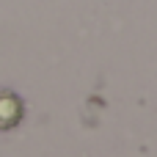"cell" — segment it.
Wrapping results in <instances>:
<instances>
[{
  "label": "cell",
  "instance_id": "cell-1",
  "mask_svg": "<svg viewBox=\"0 0 157 157\" xmlns=\"http://www.w3.org/2000/svg\"><path fill=\"white\" fill-rule=\"evenodd\" d=\"M25 116V105L14 91H0V132L3 130H14Z\"/></svg>",
  "mask_w": 157,
  "mask_h": 157
}]
</instances>
